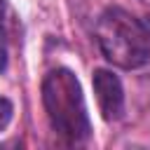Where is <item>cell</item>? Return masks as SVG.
<instances>
[{"instance_id":"obj_2","label":"cell","mask_w":150,"mask_h":150,"mask_svg":"<svg viewBox=\"0 0 150 150\" xmlns=\"http://www.w3.org/2000/svg\"><path fill=\"white\" fill-rule=\"evenodd\" d=\"M96 42L101 54L117 68H141L150 56V38L145 26L120 7L105 9L96 21Z\"/></svg>"},{"instance_id":"obj_3","label":"cell","mask_w":150,"mask_h":150,"mask_svg":"<svg viewBox=\"0 0 150 150\" xmlns=\"http://www.w3.org/2000/svg\"><path fill=\"white\" fill-rule=\"evenodd\" d=\"M94 94L98 110L105 120H120L124 112V89L115 73L101 68L94 73Z\"/></svg>"},{"instance_id":"obj_1","label":"cell","mask_w":150,"mask_h":150,"mask_svg":"<svg viewBox=\"0 0 150 150\" xmlns=\"http://www.w3.org/2000/svg\"><path fill=\"white\" fill-rule=\"evenodd\" d=\"M42 103L52 129L68 143H84L91 136L82 87L73 70L54 68L42 80Z\"/></svg>"},{"instance_id":"obj_4","label":"cell","mask_w":150,"mask_h":150,"mask_svg":"<svg viewBox=\"0 0 150 150\" xmlns=\"http://www.w3.org/2000/svg\"><path fill=\"white\" fill-rule=\"evenodd\" d=\"M9 120H12V103L7 98H0V131L9 124Z\"/></svg>"}]
</instances>
